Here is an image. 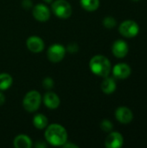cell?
Listing matches in <instances>:
<instances>
[{"instance_id":"obj_7","label":"cell","mask_w":147,"mask_h":148,"mask_svg":"<svg viewBox=\"0 0 147 148\" xmlns=\"http://www.w3.org/2000/svg\"><path fill=\"white\" fill-rule=\"evenodd\" d=\"M32 14L35 19H36L39 22H46L50 17V11L49 8L42 3L36 4L33 8Z\"/></svg>"},{"instance_id":"obj_12","label":"cell","mask_w":147,"mask_h":148,"mask_svg":"<svg viewBox=\"0 0 147 148\" xmlns=\"http://www.w3.org/2000/svg\"><path fill=\"white\" fill-rule=\"evenodd\" d=\"M131 68L126 63H118L113 69V75L115 78L123 80L131 75Z\"/></svg>"},{"instance_id":"obj_13","label":"cell","mask_w":147,"mask_h":148,"mask_svg":"<svg viewBox=\"0 0 147 148\" xmlns=\"http://www.w3.org/2000/svg\"><path fill=\"white\" fill-rule=\"evenodd\" d=\"M43 103L48 108L55 109L60 105V98L53 92H47L43 96Z\"/></svg>"},{"instance_id":"obj_16","label":"cell","mask_w":147,"mask_h":148,"mask_svg":"<svg viewBox=\"0 0 147 148\" xmlns=\"http://www.w3.org/2000/svg\"><path fill=\"white\" fill-rule=\"evenodd\" d=\"M48 124H49V120L42 114H37L33 118V125L36 128L39 130L46 128Z\"/></svg>"},{"instance_id":"obj_23","label":"cell","mask_w":147,"mask_h":148,"mask_svg":"<svg viewBox=\"0 0 147 148\" xmlns=\"http://www.w3.org/2000/svg\"><path fill=\"white\" fill-rule=\"evenodd\" d=\"M22 6L24 10H29L32 7V1L31 0H23Z\"/></svg>"},{"instance_id":"obj_9","label":"cell","mask_w":147,"mask_h":148,"mask_svg":"<svg viewBox=\"0 0 147 148\" xmlns=\"http://www.w3.org/2000/svg\"><path fill=\"white\" fill-rule=\"evenodd\" d=\"M26 46L32 53H40L44 49V42L37 36H29L26 41Z\"/></svg>"},{"instance_id":"obj_26","label":"cell","mask_w":147,"mask_h":148,"mask_svg":"<svg viewBox=\"0 0 147 148\" xmlns=\"http://www.w3.org/2000/svg\"><path fill=\"white\" fill-rule=\"evenodd\" d=\"M47 147V145L44 143H42V141H38L36 144V147Z\"/></svg>"},{"instance_id":"obj_8","label":"cell","mask_w":147,"mask_h":148,"mask_svg":"<svg viewBox=\"0 0 147 148\" xmlns=\"http://www.w3.org/2000/svg\"><path fill=\"white\" fill-rule=\"evenodd\" d=\"M124 139L123 136L118 132L110 133L105 140V146L107 148H120L123 146Z\"/></svg>"},{"instance_id":"obj_3","label":"cell","mask_w":147,"mask_h":148,"mask_svg":"<svg viewBox=\"0 0 147 148\" xmlns=\"http://www.w3.org/2000/svg\"><path fill=\"white\" fill-rule=\"evenodd\" d=\"M42 102V95L38 91L31 90L28 92L23 101V106L24 109L29 113L36 112Z\"/></svg>"},{"instance_id":"obj_15","label":"cell","mask_w":147,"mask_h":148,"mask_svg":"<svg viewBox=\"0 0 147 148\" xmlns=\"http://www.w3.org/2000/svg\"><path fill=\"white\" fill-rule=\"evenodd\" d=\"M104 78L105 79L103 80V82L101 83V90L106 95H111L116 89V82H115L114 79L112 77L106 76Z\"/></svg>"},{"instance_id":"obj_18","label":"cell","mask_w":147,"mask_h":148,"mask_svg":"<svg viewBox=\"0 0 147 148\" xmlns=\"http://www.w3.org/2000/svg\"><path fill=\"white\" fill-rule=\"evenodd\" d=\"M81 5L87 11H94L100 6V0H81Z\"/></svg>"},{"instance_id":"obj_11","label":"cell","mask_w":147,"mask_h":148,"mask_svg":"<svg viewBox=\"0 0 147 148\" xmlns=\"http://www.w3.org/2000/svg\"><path fill=\"white\" fill-rule=\"evenodd\" d=\"M129 48L127 43L123 40H117L112 46V51L114 56L117 58H123L128 53Z\"/></svg>"},{"instance_id":"obj_24","label":"cell","mask_w":147,"mask_h":148,"mask_svg":"<svg viewBox=\"0 0 147 148\" xmlns=\"http://www.w3.org/2000/svg\"><path fill=\"white\" fill-rule=\"evenodd\" d=\"M62 147H74V148H77L78 147V146L77 145H74V144H68V143H64L63 145H62Z\"/></svg>"},{"instance_id":"obj_10","label":"cell","mask_w":147,"mask_h":148,"mask_svg":"<svg viewBox=\"0 0 147 148\" xmlns=\"http://www.w3.org/2000/svg\"><path fill=\"white\" fill-rule=\"evenodd\" d=\"M115 117L117 121L122 124H128L133 121V114L131 109L126 107H120L115 111Z\"/></svg>"},{"instance_id":"obj_4","label":"cell","mask_w":147,"mask_h":148,"mask_svg":"<svg viewBox=\"0 0 147 148\" xmlns=\"http://www.w3.org/2000/svg\"><path fill=\"white\" fill-rule=\"evenodd\" d=\"M52 10L59 18L66 19L72 15V7L66 0H56L52 3Z\"/></svg>"},{"instance_id":"obj_2","label":"cell","mask_w":147,"mask_h":148,"mask_svg":"<svg viewBox=\"0 0 147 148\" xmlns=\"http://www.w3.org/2000/svg\"><path fill=\"white\" fill-rule=\"evenodd\" d=\"M89 68L94 75L101 77L108 76L112 69L110 61L106 56L101 55L94 56L90 60Z\"/></svg>"},{"instance_id":"obj_25","label":"cell","mask_w":147,"mask_h":148,"mask_svg":"<svg viewBox=\"0 0 147 148\" xmlns=\"http://www.w3.org/2000/svg\"><path fill=\"white\" fill-rule=\"evenodd\" d=\"M4 101H5V97L3 95V94L0 92V106L3 105L4 103Z\"/></svg>"},{"instance_id":"obj_20","label":"cell","mask_w":147,"mask_h":148,"mask_svg":"<svg viewBox=\"0 0 147 148\" xmlns=\"http://www.w3.org/2000/svg\"><path fill=\"white\" fill-rule=\"evenodd\" d=\"M113 127V123L109 120H103L101 123V127L104 132H111Z\"/></svg>"},{"instance_id":"obj_5","label":"cell","mask_w":147,"mask_h":148,"mask_svg":"<svg viewBox=\"0 0 147 148\" xmlns=\"http://www.w3.org/2000/svg\"><path fill=\"white\" fill-rule=\"evenodd\" d=\"M120 33L127 38H133L139 34V27L138 23L133 20H126L120 23L119 27Z\"/></svg>"},{"instance_id":"obj_1","label":"cell","mask_w":147,"mask_h":148,"mask_svg":"<svg viewBox=\"0 0 147 148\" xmlns=\"http://www.w3.org/2000/svg\"><path fill=\"white\" fill-rule=\"evenodd\" d=\"M45 139L50 145L60 147L67 142L68 134L66 129L62 125L51 124L46 127Z\"/></svg>"},{"instance_id":"obj_28","label":"cell","mask_w":147,"mask_h":148,"mask_svg":"<svg viewBox=\"0 0 147 148\" xmlns=\"http://www.w3.org/2000/svg\"><path fill=\"white\" fill-rule=\"evenodd\" d=\"M133 1H139V0H133Z\"/></svg>"},{"instance_id":"obj_21","label":"cell","mask_w":147,"mask_h":148,"mask_svg":"<svg viewBox=\"0 0 147 148\" xmlns=\"http://www.w3.org/2000/svg\"><path fill=\"white\" fill-rule=\"evenodd\" d=\"M42 86L46 89H51L54 87V81L50 77H46L42 81Z\"/></svg>"},{"instance_id":"obj_27","label":"cell","mask_w":147,"mask_h":148,"mask_svg":"<svg viewBox=\"0 0 147 148\" xmlns=\"http://www.w3.org/2000/svg\"><path fill=\"white\" fill-rule=\"evenodd\" d=\"M44 1H45L46 3H51V2H52L53 0H44Z\"/></svg>"},{"instance_id":"obj_6","label":"cell","mask_w":147,"mask_h":148,"mask_svg":"<svg viewBox=\"0 0 147 148\" xmlns=\"http://www.w3.org/2000/svg\"><path fill=\"white\" fill-rule=\"evenodd\" d=\"M66 54V49L62 45L59 43L52 44L47 51L48 59L52 62H61Z\"/></svg>"},{"instance_id":"obj_19","label":"cell","mask_w":147,"mask_h":148,"mask_svg":"<svg viewBox=\"0 0 147 148\" xmlns=\"http://www.w3.org/2000/svg\"><path fill=\"white\" fill-rule=\"evenodd\" d=\"M103 25L107 29H112L116 25V20L113 16H107L103 19Z\"/></svg>"},{"instance_id":"obj_22","label":"cell","mask_w":147,"mask_h":148,"mask_svg":"<svg viewBox=\"0 0 147 148\" xmlns=\"http://www.w3.org/2000/svg\"><path fill=\"white\" fill-rule=\"evenodd\" d=\"M67 50L69 52V53H76L78 52L79 50V47L76 43L75 42H72V43H69L67 47Z\"/></svg>"},{"instance_id":"obj_14","label":"cell","mask_w":147,"mask_h":148,"mask_svg":"<svg viewBox=\"0 0 147 148\" xmlns=\"http://www.w3.org/2000/svg\"><path fill=\"white\" fill-rule=\"evenodd\" d=\"M13 146L16 148H30L32 147L31 139L25 134H19L14 139Z\"/></svg>"},{"instance_id":"obj_17","label":"cell","mask_w":147,"mask_h":148,"mask_svg":"<svg viewBox=\"0 0 147 148\" xmlns=\"http://www.w3.org/2000/svg\"><path fill=\"white\" fill-rule=\"evenodd\" d=\"M13 83L12 77L6 73L0 74V90H6L10 88Z\"/></svg>"}]
</instances>
